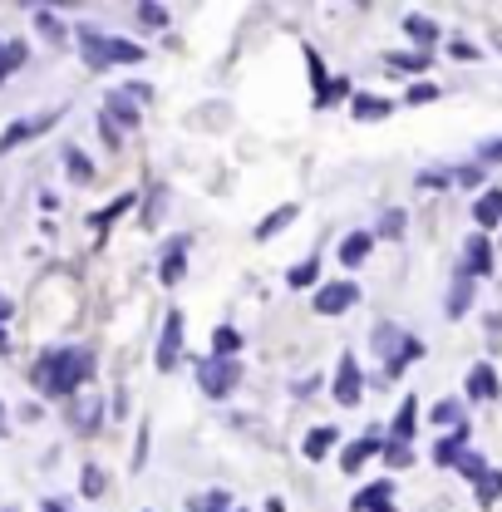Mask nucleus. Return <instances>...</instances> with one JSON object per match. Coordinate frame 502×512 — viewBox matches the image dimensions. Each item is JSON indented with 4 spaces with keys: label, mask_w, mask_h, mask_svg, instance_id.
<instances>
[{
    "label": "nucleus",
    "mask_w": 502,
    "mask_h": 512,
    "mask_svg": "<svg viewBox=\"0 0 502 512\" xmlns=\"http://www.w3.org/2000/svg\"><path fill=\"white\" fill-rule=\"evenodd\" d=\"M89 380V350H60L40 360V384L50 394H74V384Z\"/></svg>",
    "instance_id": "nucleus-1"
},
{
    "label": "nucleus",
    "mask_w": 502,
    "mask_h": 512,
    "mask_svg": "<svg viewBox=\"0 0 502 512\" xmlns=\"http://www.w3.org/2000/svg\"><path fill=\"white\" fill-rule=\"evenodd\" d=\"M355 301H360L355 281H335V286H325V291L315 296V311H320V316H340V311H350Z\"/></svg>",
    "instance_id": "nucleus-2"
},
{
    "label": "nucleus",
    "mask_w": 502,
    "mask_h": 512,
    "mask_svg": "<svg viewBox=\"0 0 502 512\" xmlns=\"http://www.w3.org/2000/svg\"><path fill=\"white\" fill-rule=\"evenodd\" d=\"M197 384H202L207 394H227V389L237 384V365H227V360H202V365H197Z\"/></svg>",
    "instance_id": "nucleus-3"
},
{
    "label": "nucleus",
    "mask_w": 502,
    "mask_h": 512,
    "mask_svg": "<svg viewBox=\"0 0 502 512\" xmlns=\"http://www.w3.org/2000/svg\"><path fill=\"white\" fill-rule=\"evenodd\" d=\"M79 45H84V60L94 64V69L114 64V40H104V35H94V30H79Z\"/></svg>",
    "instance_id": "nucleus-4"
},
{
    "label": "nucleus",
    "mask_w": 502,
    "mask_h": 512,
    "mask_svg": "<svg viewBox=\"0 0 502 512\" xmlns=\"http://www.w3.org/2000/svg\"><path fill=\"white\" fill-rule=\"evenodd\" d=\"M335 399H340V404H355V399H360V365H355L350 355L340 360V380H335Z\"/></svg>",
    "instance_id": "nucleus-5"
},
{
    "label": "nucleus",
    "mask_w": 502,
    "mask_h": 512,
    "mask_svg": "<svg viewBox=\"0 0 502 512\" xmlns=\"http://www.w3.org/2000/svg\"><path fill=\"white\" fill-rule=\"evenodd\" d=\"M99 409H104V404H99L94 394H84V399L74 404V414H69L74 429H79V434H94V429H99Z\"/></svg>",
    "instance_id": "nucleus-6"
},
{
    "label": "nucleus",
    "mask_w": 502,
    "mask_h": 512,
    "mask_svg": "<svg viewBox=\"0 0 502 512\" xmlns=\"http://www.w3.org/2000/svg\"><path fill=\"white\" fill-rule=\"evenodd\" d=\"M178 335H183V316H168L163 345H158V365H163V370H173V360H178Z\"/></svg>",
    "instance_id": "nucleus-7"
},
{
    "label": "nucleus",
    "mask_w": 502,
    "mask_h": 512,
    "mask_svg": "<svg viewBox=\"0 0 502 512\" xmlns=\"http://www.w3.org/2000/svg\"><path fill=\"white\" fill-rule=\"evenodd\" d=\"M463 256H468V271H493V247H488V237H468Z\"/></svg>",
    "instance_id": "nucleus-8"
},
{
    "label": "nucleus",
    "mask_w": 502,
    "mask_h": 512,
    "mask_svg": "<svg viewBox=\"0 0 502 512\" xmlns=\"http://www.w3.org/2000/svg\"><path fill=\"white\" fill-rule=\"evenodd\" d=\"M468 394H473V399H498V375H493L488 365H478V370L468 375Z\"/></svg>",
    "instance_id": "nucleus-9"
},
{
    "label": "nucleus",
    "mask_w": 502,
    "mask_h": 512,
    "mask_svg": "<svg viewBox=\"0 0 502 512\" xmlns=\"http://www.w3.org/2000/svg\"><path fill=\"white\" fill-rule=\"evenodd\" d=\"M104 124H109V128H133V124H138V114H133L128 94H114V99H109V114H104Z\"/></svg>",
    "instance_id": "nucleus-10"
},
{
    "label": "nucleus",
    "mask_w": 502,
    "mask_h": 512,
    "mask_svg": "<svg viewBox=\"0 0 502 512\" xmlns=\"http://www.w3.org/2000/svg\"><path fill=\"white\" fill-rule=\"evenodd\" d=\"M473 217H478L483 227H498V222H502V192L498 188L483 192V197H478V207H473Z\"/></svg>",
    "instance_id": "nucleus-11"
},
{
    "label": "nucleus",
    "mask_w": 502,
    "mask_h": 512,
    "mask_svg": "<svg viewBox=\"0 0 502 512\" xmlns=\"http://www.w3.org/2000/svg\"><path fill=\"white\" fill-rule=\"evenodd\" d=\"M365 252H370V232H350V237L340 242V261H345V266H360Z\"/></svg>",
    "instance_id": "nucleus-12"
},
{
    "label": "nucleus",
    "mask_w": 502,
    "mask_h": 512,
    "mask_svg": "<svg viewBox=\"0 0 502 512\" xmlns=\"http://www.w3.org/2000/svg\"><path fill=\"white\" fill-rule=\"evenodd\" d=\"M389 493H394L389 483H375V488H365V493L355 498V508H375V512H384V508H389Z\"/></svg>",
    "instance_id": "nucleus-13"
},
{
    "label": "nucleus",
    "mask_w": 502,
    "mask_h": 512,
    "mask_svg": "<svg viewBox=\"0 0 502 512\" xmlns=\"http://www.w3.org/2000/svg\"><path fill=\"white\" fill-rule=\"evenodd\" d=\"M404 30H409V35H414L419 45H434V40H439L434 20H424V15H409V20H404Z\"/></svg>",
    "instance_id": "nucleus-14"
},
{
    "label": "nucleus",
    "mask_w": 502,
    "mask_h": 512,
    "mask_svg": "<svg viewBox=\"0 0 502 512\" xmlns=\"http://www.w3.org/2000/svg\"><path fill=\"white\" fill-rule=\"evenodd\" d=\"M291 217H296V207H276V212H271V217H266V222L256 227V237H271V232H281V227H286Z\"/></svg>",
    "instance_id": "nucleus-15"
},
{
    "label": "nucleus",
    "mask_w": 502,
    "mask_h": 512,
    "mask_svg": "<svg viewBox=\"0 0 502 512\" xmlns=\"http://www.w3.org/2000/svg\"><path fill=\"white\" fill-rule=\"evenodd\" d=\"M478 498H483V503H498L502 498V473H483V478H478Z\"/></svg>",
    "instance_id": "nucleus-16"
},
{
    "label": "nucleus",
    "mask_w": 502,
    "mask_h": 512,
    "mask_svg": "<svg viewBox=\"0 0 502 512\" xmlns=\"http://www.w3.org/2000/svg\"><path fill=\"white\" fill-rule=\"evenodd\" d=\"M409 434H414V399H409V404L399 409V424H394V444H404Z\"/></svg>",
    "instance_id": "nucleus-17"
},
{
    "label": "nucleus",
    "mask_w": 502,
    "mask_h": 512,
    "mask_svg": "<svg viewBox=\"0 0 502 512\" xmlns=\"http://www.w3.org/2000/svg\"><path fill=\"white\" fill-rule=\"evenodd\" d=\"M370 453H375V444H370V439H360V444L345 448V458H340V463H345V468H360V463H365Z\"/></svg>",
    "instance_id": "nucleus-18"
},
{
    "label": "nucleus",
    "mask_w": 502,
    "mask_h": 512,
    "mask_svg": "<svg viewBox=\"0 0 502 512\" xmlns=\"http://www.w3.org/2000/svg\"><path fill=\"white\" fill-rule=\"evenodd\" d=\"M355 114H360V119H384V114H389V104H384V99H370V94H365V99L355 104Z\"/></svg>",
    "instance_id": "nucleus-19"
},
{
    "label": "nucleus",
    "mask_w": 502,
    "mask_h": 512,
    "mask_svg": "<svg viewBox=\"0 0 502 512\" xmlns=\"http://www.w3.org/2000/svg\"><path fill=\"white\" fill-rule=\"evenodd\" d=\"M330 444H335V429H315L311 439H306V453H311V458H320Z\"/></svg>",
    "instance_id": "nucleus-20"
},
{
    "label": "nucleus",
    "mask_w": 502,
    "mask_h": 512,
    "mask_svg": "<svg viewBox=\"0 0 502 512\" xmlns=\"http://www.w3.org/2000/svg\"><path fill=\"white\" fill-rule=\"evenodd\" d=\"M64 163H69V173H79V183H89V178H94V168H89V158H84V153H74V148H69V153H64Z\"/></svg>",
    "instance_id": "nucleus-21"
},
{
    "label": "nucleus",
    "mask_w": 502,
    "mask_h": 512,
    "mask_svg": "<svg viewBox=\"0 0 502 512\" xmlns=\"http://www.w3.org/2000/svg\"><path fill=\"white\" fill-rule=\"evenodd\" d=\"M192 512H222L227 508V493H202V498H197V503H188Z\"/></svg>",
    "instance_id": "nucleus-22"
},
{
    "label": "nucleus",
    "mask_w": 502,
    "mask_h": 512,
    "mask_svg": "<svg viewBox=\"0 0 502 512\" xmlns=\"http://www.w3.org/2000/svg\"><path fill=\"white\" fill-rule=\"evenodd\" d=\"M463 311H468V281H458L448 296V316H463Z\"/></svg>",
    "instance_id": "nucleus-23"
},
{
    "label": "nucleus",
    "mask_w": 502,
    "mask_h": 512,
    "mask_svg": "<svg viewBox=\"0 0 502 512\" xmlns=\"http://www.w3.org/2000/svg\"><path fill=\"white\" fill-rule=\"evenodd\" d=\"M237 345H242V335H237L232 325H222V330H217V360H222L227 350H237Z\"/></svg>",
    "instance_id": "nucleus-24"
},
{
    "label": "nucleus",
    "mask_w": 502,
    "mask_h": 512,
    "mask_svg": "<svg viewBox=\"0 0 502 512\" xmlns=\"http://www.w3.org/2000/svg\"><path fill=\"white\" fill-rule=\"evenodd\" d=\"M138 20L143 25H168V10L163 5H138Z\"/></svg>",
    "instance_id": "nucleus-25"
},
{
    "label": "nucleus",
    "mask_w": 502,
    "mask_h": 512,
    "mask_svg": "<svg viewBox=\"0 0 502 512\" xmlns=\"http://www.w3.org/2000/svg\"><path fill=\"white\" fill-rule=\"evenodd\" d=\"M458 468H463V473H468V478H483V473H488V468H483V458H478V453H458Z\"/></svg>",
    "instance_id": "nucleus-26"
},
{
    "label": "nucleus",
    "mask_w": 502,
    "mask_h": 512,
    "mask_svg": "<svg viewBox=\"0 0 502 512\" xmlns=\"http://www.w3.org/2000/svg\"><path fill=\"white\" fill-rule=\"evenodd\" d=\"M379 232H384V237H399V232H404V212H384Z\"/></svg>",
    "instance_id": "nucleus-27"
},
{
    "label": "nucleus",
    "mask_w": 502,
    "mask_h": 512,
    "mask_svg": "<svg viewBox=\"0 0 502 512\" xmlns=\"http://www.w3.org/2000/svg\"><path fill=\"white\" fill-rule=\"evenodd\" d=\"M434 453H439V463L448 468V463H458V453H463V448H458V439H443V444L434 448Z\"/></svg>",
    "instance_id": "nucleus-28"
},
{
    "label": "nucleus",
    "mask_w": 502,
    "mask_h": 512,
    "mask_svg": "<svg viewBox=\"0 0 502 512\" xmlns=\"http://www.w3.org/2000/svg\"><path fill=\"white\" fill-rule=\"evenodd\" d=\"M389 64H394V69H424L429 55H389Z\"/></svg>",
    "instance_id": "nucleus-29"
},
{
    "label": "nucleus",
    "mask_w": 502,
    "mask_h": 512,
    "mask_svg": "<svg viewBox=\"0 0 502 512\" xmlns=\"http://www.w3.org/2000/svg\"><path fill=\"white\" fill-rule=\"evenodd\" d=\"M434 419H439V424H458L463 414H458V404H453V399H443L439 409H434Z\"/></svg>",
    "instance_id": "nucleus-30"
},
{
    "label": "nucleus",
    "mask_w": 502,
    "mask_h": 512,
    "mask_svg": "<svg viewBox=\"0 0 502 512\" xmlns=\"http://www.w3.org/2000/svg\"><path fill=\"white\" fill-rule=\"evenodd\" d=\"M384 458H389L394 468H404V463H409L414 453H409V444H389V448H384Z\"/></svg>",
    "instance_id": "nucleus-31"
},
{
    "label": "nucleus",
    "mask_w": 502,
    "mask_h": 512,
    "mask_svg": "<svg viewBox=\"0 0 502 512\" xmlns=\"http://www.w3.org/2000/svg\"><path fill=\"white\" fill-rule=\"evenodd\" d=\"M429 99H439L434 84H414V89H409V104H429Z\"/></svg>",
    "instance_id": "nucleus-32"
},
{
    "label": "nucleus",
    "mask_w": 502,
    "mask_h": 512,
    "mask_svg": "<svg viewBox=\"0 0 502 512\" xmlns=\"http://www.w3.org/2000/svg\"><path fill=\"white\" fill-rule=\"evenodd\" d=\"M99 488H104V478H99V468H89V473H84V493L99 498Z\"/></svg>",
    "instance_id": "nucleus-33"
},
{
    "label": "nucleus",
    "mask_w": 502,
    "mask_h": 512,
    "mask_svg": "<svg viewBox=\"0 0 502 512\" xmlns=\"http://www.w3.org/2000/svg\"><path fill=\"white\" fill-rule=\"evenodd\" d=\"M306 281H315V261H311V266H296V271H291V286H306Z\"/></svg>",
    "instance_id": "nucleus-34"
},
{
    "label": "nucleus",
    "mask_w": 502,
    "mask_h": 512,
    "mask_svg": "<svg viewBox=\"0 0 502 512\" xmlns=\"http://www.w3.org/2000/svg\"><path fill=\"white\" fill-rule=\"evenodd\" d=\"M483 163H502V138L498 143H483Z\"/></svg>",
    "instance_id": "nucleus-35"
},
{
    "label": "nucleus",
    "mask_w": 502,
    "mask_h": 512,
    "mask_svg": "<svg viewBox=\"0 0 502 512\" xmlns=\"http://www.w3.org/2000/svg\"><path fill=\"white\" fill-rule=\"evenodd\" d=\"M5 316H10V301H0V320H5Z\"/></svg>",
    "instance_id": "nucleus-36"
},
{
    "label": "nucleus",
    "mask_w": 502,
    "mask_h": 512,
    "mask_svg": "<svg viewBox=\"0 0 502 512\" xmlns=\"http://www.w3.org/2000/svg\"><path fill=\"white\" fill-rule=\"evenodd\" d=\"M498 45H502V35H498Z\"/></svg>",
    "instance_id": "nucleus-37"
},
{
    "label": "nucleus",
    "mask_w": 502,
    "mask_h": 512,
    "mask_svg": "<svg viewBox=\"0 0 502 512\" xmlns=\"http://www.w3.org/2000/svg\"><path fill=\"white\" fill-rule=\"evenodd\" d=\"M384 512H389V508H384Z\"/></svg>",
    "instance_id": "nucleus-38"
}]
</instances>
